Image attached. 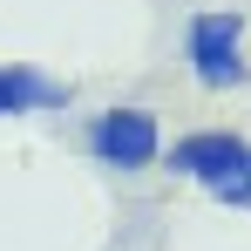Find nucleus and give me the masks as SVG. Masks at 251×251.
Here are the masks:
<instances>
[{
	"label": "nucleus",
	"instance_id": "obj_1",
	"mask_svg": "<svg viewBox=\"0 0 251 251\" xmlns=\"http://www.w3.org/2000/svg\"><path fill=\"white\" fill-rule=\"evenodd\" d=\"M183 61L197 88H245L251 61H245V14L238 7H197L183 21Z\"/></svg>",
	"mask_w": 251,
	"mask_h": 251
},
{
	"label": "nucleus",
	"instance_id": "obj_2",
	"mask_svg": "<svg viewBox=\"0 0 251 251\" xmlns=\"http://www.w3.org/2000/svg\"><path fill=\"white\" fill-rule=\"evenodd\" d=\"M82 150H88L102 170L136 176V170H150L156 156H163V116H156V109H143V102L95 109V116L82 123Z\"/></svg>",
	"mask_w": 251,
	"mask_h": 251
},
{
	"label": "nucleus",
	"instance_id": "obj_3",
	"mask_svg": "<svg viewBox=\"0 0 251 251\" xmlns=\"http://www.w3.org/2000/svg\"><path fill=\"white\" fill-rule=\"evenodd\" d=\"M245 156H251L245 136H231V129H190V136L163 143V156H156V163H170V176H183V183L217 190V183H231V176H238Z\"/></svg>",
	"mask_w": 251,
	"mask_h": 251
},
{
	"label": "nucleus",
	"instance_id": "obj_4",
	"mask_svg": "<svg viewBox=\"0 0 251 251\" xmlns=\"http://www.w3.org/2000/svg\"><path fill=\"white\" fill-rule=\"evenodd\" d=\"M68 88L34 75V68H0V116H27V109H61Z\"/></svg>",
	"mask_w": 251,
	"mask_h": 251
},
{
	"label": "nucleus",
	"instance_id": "obj_5",
	"mask_svg": "<svg viewBox=\"0 0 251 251\" xmlns=\"http://www.w3.org/2000/svg\"><path fill=\"white\" fill-rule=\"evenodd\" d=\"M210 197H217V204H231V210H251V156L238 163V176H231V183H217Z\"/></svg>",
	"mask_w": 251,
	"mask_h": 251
}]
</instances>
